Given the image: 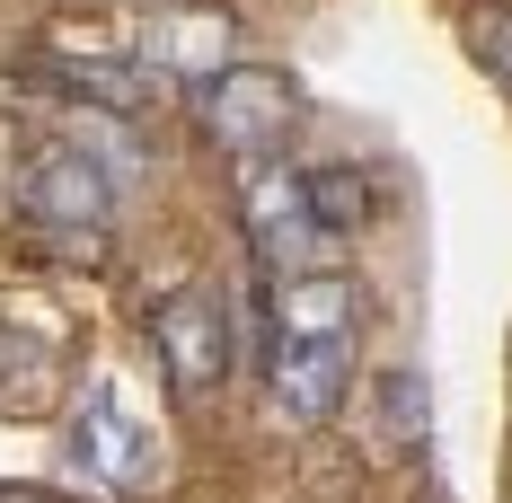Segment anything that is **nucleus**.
<instances>
[{"label": "nucleus", "mask_w": 512, "mask_h": 503, "mask_svg": "<svg viewBox=\"0 0 512 503\" xmlns=\"http://www.w3.org/2000/svg\"><path fill=\"white\" fill-rule=\"evenodd\" d=\"M239 221H248V248H256L265 274H327L336 248H345V239L318 221L309 177L283 168V159H248V177H239Z\"/></svg>", "instance_id": "obj_1"}, {"label": "nucleus", "mask_w": 512, "mask_h": 503, "mask_svg": "<svg viewBox=\"0 0 512 503\" xmlns=\"http://www.w3.org/2000/svg\"><path fill=\"white\" fill-rule=\"evenodd\" d=\"M204 133L230 159H274L301 133V80L274 71V62H230L221 80H204Z\"/></svg>", "instance_id": "obj_2"}, {"label": "nucleus", "mask_w": 512, "mask_h": 503, "mask_svg": "<svg viewBox=\"0 0 512 503\" xmlns=\"http://www.w3.org/2000/svg\"><path fill=\"white\" fill-rule=\"evenodd\" d=\"M151 353H159V371H168L186 398H204V389L230 380V362H239V318H230V301H221L212 283H177V292L151 309Z\"/></svg>", "instance_id": "obj_3"}, {"label": "nucleus", "mask_w": 512, "mask_h": 503, "mask_svg": "<svg viewBox=\"0 0 512 503\" xmlns=\"http://www.w3.org/2000/svg\"><path fill=\"white\" fill-rule=\"evenodd\" d=\"M62 459H71V477H89V495H151V468H159V442L142 433V415H124V398L115 389H89L80 398V415H71V442H62Z\"/></svg>", "instance_id": "obj_4"}, {"label": "nucleus", "mask_w": 512, "mask_h": 503, "mask_svg": "<svg viewBox=\"0 0 512 503\" xmlns=\"http://www.w3.org/2000/svg\"><path fill=\"white\" fill-rule=\"evenodd\" d=\"M256 371H265L274 415L327 424L345 380H354V336H256Z\"/></svg>", "instance_id": "obj_5"}, {"label": "nucleus", "mask_w": 512, "mask_h": 503, "mask_svg": "<svg viewBox=\"0 0 512 503\" xmlns=\"http://www.w3.org/2000/svg\"><path fill=\"white\" fill-rule=\"evenodd\" d=\"M18 221H36V230H106V221H115V177H106L89 151L53 142V151H36L27 177H18Z\"/></svg>", "instance_id": "obj_6"}, {"label": "nucleus", "mask_w": 512, "mask_h": 503, "mask_svg": "<svg viewBox=\"0 0 512 503\" xmlns=\"http://www.w3.org/2000/svg\"><path fill=\"white\" fill-rule=\"evenodd\" d=\"M151 62H106V53H36L27 62V89L71 106H98V115H142L151 106Z\"/></svg>", "instance_id": "obj_7"}, {"label": "nucleus", "mask_w": 512, "mask_h": 503, "mask_svg": "<svg viewBox=\"0 0 512 503\" xmlns=\"http://www.w3.org/2000/svg\"><path fill=\"white\" fill-rule=\"evenodd\" d=\"M230 53H239L230 9H159L151 27H142V62L168 71V80H195V89L230 71Z\"/></svg>", "instance_id": "obj_8"}, {"label": "nucleus", "mask_w": 512, "mask_h": 503, "mask_svg": "<svg viewBox=\"0 0 512 503\" xmlns=\"http://www.w3.org/2000/svg\"><path fill=\"white\" fill-rule=\"evenodd\" d=\"M309 203H318V221L336 239H354L362 221H371V177L362 168H309Z\"/></svg>", "instance_id": "obj_9"}, {"label": "nucleus", "mask_w": 512, "mask_h": 503, "mask_svg": "<svg viewBox=\"0 0 512 503\" xmlns=\"http://www.w3.org/2000/svg\"><path fill=\"white\" fill-rule=\"evenodd\" d=\"M380 433H389L398 451L424 442V380H415V371H389V380H380Z\"/></svg>", "instance_id": "obj_10"}, {"label": "nucleus", "mask_w": 512, "mask_h": 503, "mask_svg": "<svg viewBox=\"0 0 512 503\" xmlns=\"http://www.w3.org/2000/svg\"><path fill=\"white\" fill-rule=\"evenodd\" d=\"M468 36H477V53L512 80V9H477V27H468Z\"/></svg>", "instance_id": "obj_11"}, {"label": "nucleus", "mask_w": 512, "mask_h": 503, "mask_svg": "<svg viewBox=\"0 0 512 503\" xmlns=\"http://www.w3.org/2000/svg\"><path fill=\"white\" fill-rule=\"evenodd\" d=\"M0 503H45V495H18V486H0Z\"/></svg>", "instance_id": "obj_12"}]
</instances>
